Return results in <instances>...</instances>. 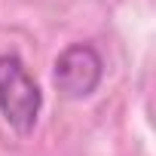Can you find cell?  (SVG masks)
<instances>
[{"mask_svg":"<svg viewBox=\"0 0 156 156\" xmlns=\"http://www.w3.org/2000/svg\"><path fill=\"white\" fill-rule=\"evenodd\" d=\"M43 110V92L28 73L25 61L12 52L0 55V113H3L6 126L28 138L40 119Z\"/></svg>","mask_w":156,"mask_h":156,"instance_id":"obj_1","label":"cell"},{"mask_svg":"<svg viewBox=\"0 0 156 156\" xmlns=\"http://www.w3.org/2000/svg\"><path fill=\"white\" fill-rule=\"evenodd\" d=\"M104 76V61L95 46L89 43H73L67 46L52 67V83L64 98H89Z\"/></svg>","mask_w":156,"mask_h":156,"instance_id":"obj_2","label":"cell"}]
</instances>
